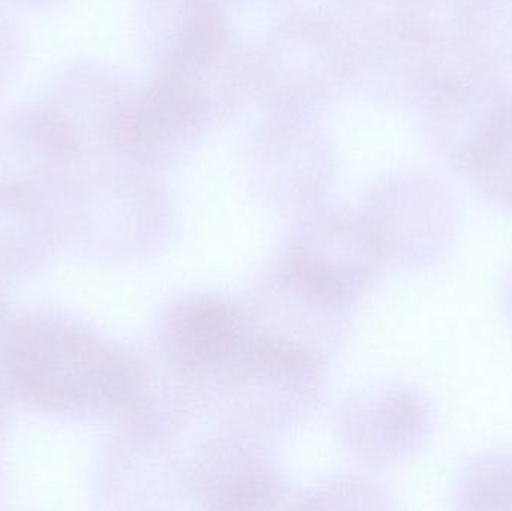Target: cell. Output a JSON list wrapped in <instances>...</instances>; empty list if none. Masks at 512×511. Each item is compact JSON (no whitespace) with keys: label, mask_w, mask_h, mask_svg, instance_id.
I'll return each mask as SVG.
<instances>
[{"label":"cell","mask_w":512,"mask_h":511,"mask_svg":"<svg viewBox=\"0 0 512 511\" xmlns=\"http://www.w3.org/2000/svg\"><path fill=\"white\" fill-rule=\"evenodd\" d=\"M8 360L18 390L53 410L108 404L128 387L119 360L89 336L56 323L21 324L12 335Z\"/></svg>","instance_id":"cell-1"},{"label":"cell","mask_w":512,"mask_h":511,"mask_svg":"<svg viewBox=\"0 0 512 511\" xmlns=\"http://www.w3.org/2000/svg\"><path fill=\"white\" fill-rule=\"evenodd\" d=\"M239 341V318L230 308L216 302L186 308L174 321L171 333L177 362L194 369L227 359Z\"/></svg>","instance_id":"cell-2"}]
</instances>
